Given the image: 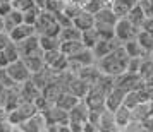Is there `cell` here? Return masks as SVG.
<instances>
[{
	"instance_id": "cell-1",
	"label": "cell",
	"mask_w": 153,
	"mask_h": 132,
	"mask_svg": "<svg viewBox=\"0 0 153 132\" xmlns=\"http://www.w3.org/2000/svg\"><path fill=\"white\" fill-rule=\"evenodd\" d=\"M127 62H129V55L126 53L124 46H122V45H119V46H115V48L112 50L108 55L98 58L95 63L98 65V69L102 70L103 74L115 77V76H119V74L126 72Z\"/></svg>"
},
{
	"instance_id": "cell-2",
	"label": "cell",
	"mask_w": 153,
	"mask_h": 132,
	"mask_svg": "<svg viewBox=\"0 0 153 132\" xmlns=\"http://www.w3.org/2000/svg\"><path fill=\"white\" fill-rule=\"evenodd\" d=\"M60 26L55 19V14L50 12L47 9L40 10V15L35 22V33L36 35H50V36H59Z\"/></svg>"
},
{
	"instance_id": "cell-3",
	"label": "cell",
	"mask_w": 153,
	"mask_h": 132,
	"mask_svg": "<svg viewBox=\"0 0 153 132\" xmlns=\"http://www.w3.org/2000/svg\"><path fill=\"white\" fill-rule=\"evenodd\" d=\"M107 88L102 86V84H90V88L86 91V94H84L81 100H83L86 106L90 108V110H103L105 108V96H107Z\"/></svg>"
},
{
	"instance_id": "cell-4",
	"label": "cell",
	"mask_w": 153,
	"mask_h": 132,
	"mask_svg": "<svg viewBox=\"0 0 153 132\" xmlns=\"http://www.w3.org/2000/svg\"><path fill=\"white\" fill-rule=\"evenodd\" d=\"M36 111L38 110H36L35 103H31V101H21L16 108L7 111V122L12 125L14 129H17L24 120H28L31 115H35Z\"/></svg>"
},
{
	"instance_id": "cell-5",
	"label": "cell",
	"mask_w": 153,
	"mask_h": 132,
	"mask_svg": "<svg viewBox=\"0 0 153 132\" xmlns=\"http://www.w3.org/2000/svg\"><path fill=\"white\" fill-rule=\"evenodd\" d=\"M88 113H90V108L86 106L83 100H79L69 111V131L74 132H83V125L88 122Z\"/></svg>"
},
{
	"instance_id": "cell-6",
	"label": "cell",
	"mask_w": 153,
	"mask_h": 132,
	"mask_svg": "<svg viewBox=\"0 0 153 132\" xmlns=\"http://www.w3.org/2000/svg\"><path fill=\"white\" fill-rule=\"evenodd\" d=\"M114 84L122 88L124 91H134L145 88V79L138 72H122V74L114 77Z\"/></svg>"
},
{
	"instance_id": "cell-7",
	"label": "cell",
	"mask_w": 153,
	"mask_h": 132,
	"mask_svg": "<svg viewBox=\"0 0 153 132\" xmlns=\"http://www.w3.org/2000/svg\"><path fill=\"white\" fill-rule=\"evenodd\" d=\"M67 60H69V70L71 72H76L77 69H81L84 65H91V63H95V57H93V52L90 48H86L83 46L81 50H77L76 53H72V55L67 57Z\"/></svg>"
},
{
	"instance_id": "cell-8",
	"label": "cell",
	"mask_w": 153,
	"mask_h": 132,
	"mask_svg": "<svg viewBox=\"0 0 153 132\" xmlns=\"http://www.w3.org/2000/svg\"><path fill=\"white\" fill-rule=\"evenodd\" d=\"M4 69H5L9 77H10L16 84H21V83H24L26 79L31 77V72H29V69L26 67V63L22 62V58H17L14 62L7 63Z\"/></svg>"
},
{
	"instance_id": "cell-9",
	"label": "cell",
	"mask_w": 153,
	"mask_h": 132,
	"mask_svg": "<svg viewBox=\"0 0 153 132\" xmlns=\"http://www.w3.org/2000/svg\"><path fill=\"white\" fill-rule=\"evenodd\" d=\"M139 28L138 26H134L132 22H129L126 17H119L117 22H115V26H114V33H115V38H117L119 41H127V40H132V38H136L138 35Z\"/></svg>"
},
{
	"instance_id": "cell-10",
	"label": "cell",
	"mask_w": 153,
	"mask_h": 132,
	"mask_svg": "<svg viewBox=\"0 0 153 132\" xmlns=\"http://www.w3.org/2000/svg\"><path fill=\"white\" fill-rule=\"evenodd\" d=\"M126 93L122 88H119V86H112L110 89L107 91V96H105V108L110 111H115L119 106H122V101H124L126 98Z\"/></svg>"
},
{
	"instance_id": "cell-11",
	"label": "cell",
	"mask_w": 153,
	"mask_h": 132,
	"mask_svg": "<svg viewBox=\"0 0 153 132\" xmlns=\"http://www.w3.org/2000/svg\"><path fill=\"white\" fill-rule=\"evenodd\" d=\"M17 45V50H19V55L22 57H28L33 55V53H42L43 50L40 48V43H38V35H31L28 38H24L21 41L16 43Z\"/></svg>"
},
{
	"instance_id": "cell-12",
	"label": "cell",
	"mask_w": 153,
	"mask_h": 132,
	"mask_svg": "<svg viewBox=\"0 0 153 132\" xmlns=\"http://www.w3.org/2000/svg\"><path fill=\"white\" fill-rule=\"evenodd\" d=\"M17 131H24V132H43L47 131V122H45V118L40 111H36L35 115H31L28 120H24L19 127H17Z\"/></svg>"
},
{
	"instance_id": "cell-13",
	"label": "cell",
	"mask_w": 153,
	"mask_h": 132,
	"mask_svg": "<svg viewBox=\"0 0 153 132\" xmlns=\"http://www.w3.org/2000/svg\"><path fill=\"white\" fill-rule=\"evenodd\" d=\"M17 91H19V96H21L22 101H31V103H33L36 98L42 94V89H40V88L31 81V77L26 79L24 83L17 84Z\"/></svg>"
},
{
	"instance_id": "cell-14",
	"label": "cell",
	"mask_w": 153,
	"mask_h": 132,
	"mask_svg": "<svg viewBox=\"0 0 153 132\" xmlns=\"http://www.w3.org/2000/svg\"><path fill=\"white\" fill-rule=\"evenodd\" d=\"M119 45H122V41H119L117 38H112V40H102V38H100V40L95 43V46L91 48L95 60H98V58H102V57H105V55H108L112 50L115 48V46H119Z\"/></svg>"
},
{
	"instance_id": "cell-15",
	"label": "cell",
	"mask_w": 153,
	"mask_h": 132,
	"mask_svg": "<svg viewBox=\"0 0 153 132\" xmlns=\"http://www.w3.org/2000/svg\"><path fill=\"white\" fill-rule=\"evenodd\" d=\"M31 35H36L35 33V26H31V24H26V22H21V24H17L14 29H10L9 31V38H10V41H21L24 38H28Z\"/></svg>"
},
{
	"instance_id": "cell-16",
	"label": "cell",
	"mask_w": 153,
	"mask_h": 132,
	"mask_svg": "<svg viewBox=\"0 0 153 132\" xmlns=\"http://www.w3.org/2000/svg\"><path fill=\"white\" fill-rule=\"evenodd\" d=\"M93 17H95V24H107V26H115V22L119 19L108 5L98 9L97 12L93 14Z\"/></svg>"
},
{
	"instance_id": "cell-17",
	"label": "cell",
	"mask_w": 153,
	"mask_h": 132,
	"mask_svg": "<svg viewBox=\"0 0 153 132\" xmlns=\"http://www.w3.org/2000/svg\"><path fill=\"white\" fill-rule=\"evenodd\" d=\"M77 101H79V98H77V96H74V94H72V93H69V91L62 89L59 94H57L53 105H57L59 108H62V110H65V111H69L71 108L77 103Z\"/></svg>"
},
{
	"instance_id": "cell-18",
	"label": "cell",
	"mask_w": 153,
	"mask_h": 132,
	"mask_svg": "<svg viewBox=\"0 0 153 132\" xmlns=\"http://www.w3.org/2000/svg\"><path fill=\"white\" fill-rule=\"evenodd\" d=\"M72 26H76L79 31L90 29V28L95 26V17H93L91 12H88V10H84V9H83L76 17H72Z\"/></svg>"
},
{
	"instance_id": "cell-19",
	"label": "cell",
	"mask_w": 153,
	"mask_h": 132,
	"mask_svg": "<svg viewBox=\"0 0 153 132\" xmlns=\"http://www.w3.org/2000/svg\"><path fill=\"white\" fill-rule=\"evenodd\" d=\"M98 131H119L115 125V118H114V111L103 108L100 113V120H98Z\"/></svg>"
},
{
	"instance_id": "cell-20",
	"label": "cell",
	"mask_w": 153,
	"mask_h": 132,
	"mask_svg": "<svg viewBox=\"0 0 153 132\" xmlns=\"http://www.w3.org/2000/svg\"><path fill=\"white\" fill-rule=\"evenodd\" d=\"M136 4V0H112L110 9L117 17H126V14L131 10V7Z\"/></svg>"
},
{
	"instance_id": "cell-21",
	"label": "cell",
	"mask_w": 153,
	"mask_h": 132,
	"mask_svg": "<svg viewBox=\"0 0 153 132\" xmlns=\"http://www.w3.org/2000/svg\"><path fill=\"white\" fill-rule=\"evenodd\" d=\"M22 62L26 63V67L29 69V72H38L45 67V62H43V52L42 53H33V55L22 57Z\"/></svg>"
},
{
	"instance_id": "cell-22",
	"label": "cell",
	"mask_w": 153,
	"mask_h": 132,
	"mask_svg": "<svg viewBox=\"0 0 153 132\" xmlns=\"http://www.w3.org/2000/svg\"><path fill=\"white\" fill-rule=\"evenodd\" d=\"M2 21H4V31L9 33L10 29H14L17 24H21V22H22V12H21V10L12 9L5 17H2Z\"/></svg>"
},
{
	"instance_id": "cell-23",
	"label": "cell",
	"mask_w": 153,
	"mask_h": 132,
	"mask_svg": "<svg viewBox=\"0 0 153 132\" xmlns=\"http://www.w3.org/2000/svg\"><path fill=\"white\" fill-rule=\"evenodd\" d=\"M114 118H115V125H117V129H126V125L132 120L131 110L126 108L124 105H122V106H119L117 110L114 111Z\"/></svg>"
},
{
	"instance_id": "cell-24",
	"label": "cell",
	"mask_w": 153,
	"mask_h": 132,
	"mask_svg": "<svg viewBox=\"0 0 153 132\" xmlns=\"http://www.w3.org/2000/svg\"><path fill=\"white\" fill-rule=\"evenodd\" d=\"M38 43H40V48L43 52H47V50H57L60 46L59 36H50V35H38Z\"/></svg>"
},
{
	"instance_id": "cell-25",
	"label": "cell",
	"mask_w": 153,
	"mask_h": 132,
	"mask_svg": "<svg viewBox=\"0 0 153 132\" xmlns=\"http://www.w3.org/2000/svg\"><path fill=\"white\" fill-rule=\"evenodd\" d=\"M145 17H146V15H145V12H143V9L139 7L138 2H136V4L131 7V10L126 14V19H127L129 22H132L134 26H138V28L141 26V22L145 21Z\"/></svg>"
},
{
	"instance_id": "cell-26",
	"label": "cell",
	"mask_w": 153,
	"mask_h": 132,
	"mask_svg": "<svg viewBox=\"0 0 153 132\" xmlns=\"http://www.w3.org/2000/svg\"><path fill=\"white\" fill-rule=\"evenodd\" d=\"M136 41L139 43L141 48L145 50V53H153V35L139 29L138 35H136Z\"/></svg>"
},
{
	"instance_id": "cell-27",
	"label": "cell",
	"mask_w": 153,
	"mask_h": 132,
	"mask_svg": "<svg viewBox=\"0 0 153 132\" xmlns=\"http://www.w3.org/2000/svg\"><path fill=\"white\" fill-rule=\"evenodd\" d=\"M122 46H124V50H126V53L129 57H145L146 53H145V50L139 46V43L136 41V38H132V40H127V41H124L122 43Z\"/></svg>"
},
{
	"instance_id": "cell-28",
	"label": "cell",
	"mask_w": 153,
	"mask_h": 132,
	"mask_svg": "<svg viewBox=\"0 0 153 132\" xmlns=\"http://www.w3.org/2000/svg\"><path fill=\"white\" fill-rule=\"evenodd\" d=\"M79 40H81V43H83L86 48L91 50L93 46H95V43H97L100 38H98L97 29L90 28V29H84V31H81V38H79Z\"/></svg>"
},
{
	"instance_id": "cell-29",
	"label": "cell",
	"mask_w": 153,
	"mask_h": 132,
	"mask_svg": "<svg viewBox=\"0 0 153 132\" xmlns=\"http://www.w3.org/2000/svg\"><path fill=\"white\" fill-rule=\"evenodd\" d=\"M81 38V31L76 28V26H65V28H60L59 31V40L60 41H69V40H79Z\"/></svg>"
},
{
	"instance_id": "cell-30",
	"label": "cell",
	"mask_w": 153,
	"mask_h": 132,
	"mask_svg": "<svg viewBox=\"0 0 153 132\" xmlns=\"http://www.w3.org/2000/svg\"><path fill=\"white\" fill-rule=\"evenodd\" d=\"M84 45L81 43V40H69V41H60V46L59 50L62 52L64 55H72V53H76L77 50H81Z\"/></svg>"
},
{
	"instance_id": "cell-31",
	"label": "cell",
	"mask_w": 153,
	"mask_h": 132,
	"mask_svg": "<svg viewBox=\"0 0 153 132\" xmlns=\"http://www.w3.org/2000/svg\"><path fill=\"white\" fill-rule=\"evenodd\" d=\"M40 10L42 9L33 5V7L26 9L24 12H22V22H26V24H31V26H35L36 19H38V15H40Z\"/></svg>"
},
{
	"instance_id": "cell-32",
	"label": "cell",
	"mask_w": 153,
	"mask_h": 132,
	"mask_svg": "<svg viewBox=\"0 0 153 132\" xmlns=\"http://www.w3.org/2000/svg\"><path fill=\"white\" fill-rule=\"evenodd\" d=\"M93 28L97 29L98 38H102V40H112V38H115L114 26H107V24H95Z\"/></svg>"
},
{
	"instance_id": "cell-33",
	"label": "cell",
	"mask_w": 153,
	"mask_h": 132,
	"mask_svg": "<svg viewBox=\"0 0 153 132\" xmlns=\"http://www.w3.org/2000/svg\"><path fill=\"white\" fill-rule=\"evenodd\" d=\"M83 10V5H79V4H76V2H71V0H65V4H64V9H62V12L67 17H76L79 12Z\"/></svg>"
},
{
	"instance_id": "cell-34",
	"label": "cell",
	"mask_w": 153,
	"mask_h": 132,
	"mask_svg": "<svg viewBox=\"0 0 153 132\" xmlns=\"http://www.w3.org/2000/svg\"><path fill=\"white\" fill-rule=\"evenodd\" d=\"M10 4H12V9L21 10V12H24L26 9H29V7H33V5H35V2H33V0H10Z\"/></svg>"
},
{
	"instance_id": "cell-35",
	"label": "cell",
	"mask_w": 153,
	"mask_h": 132,
	"mask_svg": "<svg viewBox=\"0 0 153 132\" xmlns=\"http://www.w3.org/2000/svg\"><path fill=\"white\" fill-rule=\"evenodd\" d=\"M139 7L143 9L146 17H153V0H139Z\"/></svg>"
},
{
	"instance_id": "cell-36",
	"label": "cell",
	"mask_w": 153,
	"mask_h": 132,
	"mask_svg": "<svg viewBox=\"0 0 153 132\" xmlns=\"http://www.w3.org/2000/svg\"><path fill=\"white\" fill-rule=\"evenodd\" d=\"M55 19H57V22H59L60 28H65V26H71V24H72V19L67 17L62 10H60V12H55Z\"/></svg>"
},
{
	"instance_id": "cell-37",
	"label": "cell",
	"mask_w": 153,
	"mask_h": 132,
	"mask_svg": "<svg viewBox=\"0 0 153 132\" xmlns=\"http://www.w3.org/2000/svg\"><path fill=\"white\" fill-rule=\"evenodd\" d=\"M10 10H12L10 0H2V2H0V17H5Z\"/></svg>"
},
{
	"instance_id": "cell-38",
	"label": "cell",
	"mask_w": 153,
	"mask_h": 132,
	"mask_svg": "<svg viewBox=\"0 0 153 132\" xmlns=\"http://www.w3.org/2000/svg\"><path fill=\"white\" fill-rule=\"evenodd\" d=\"M139 29H143V31H146V33L153 35V17H145V21L141 22Z\"/></svg>"
},
{
	"instance_id": "cell-39",
	"label": "cell",
	"mask_w": 153,
	"mask_h": 132,
	"mask_svg": "<svg viewBox=\"0 0 153 132\" xmlns=\"http://www.w3.org/2000/svg\"><path fill=\"white\" fill-rule=\"evenodd\" d=\"M10 41V38H9V33H5V31H0V50L4 48L7 43Z\"/></svg>"
},
{
	"instance_id": "cell-40",
	"label": "cell",
	"mask_w": 153,
	"mask_h": 132,
	"mask_svg": "<svg viewBox=\"0 0 153 132\" xmlns=\"http://www.w3.org/2000/svg\"><path fill=\"white\" fill-rule=\"evenodd\" d=\"M141 124H143V131H153V117L145 118Z\"/></svg>"
},
{
	"instance_id": "cell-41",
	"label": "cell",
	"mask_w": 153,
	"mask_h": 132,
	"mask_svg": "<svg viewBox=\"0 0 153 132\" xmlns=\"http://www.w3.org/2000/svg\"><path fill=\"white\" fill-rule=\"evenodd\" d=\"M33 2H35L36 7H40V9H43L45 7V4H47V0H33Z\"/></svg>"
},
{
	"instance_id": "cell-42",
	"label": "cell",
	"mask_w": 153,
	"mask_h": 132,
	"mask_svg": "<svg viewBox=\"0 0 153 132\" xmlns=\"http://www.w3.org/2000/svg\"><path fill=\"white\" fill-rule=\"evenodd\" d=\"M71 2H76V4H79V5H83V9H84V4H86L88 0H71Z\"/></svg>"
},
{
	"instance_id": "cell-43",
	"label": "cell",
	"mask_w": 153,
	"mask_h": 132,
	"mask_svg": "<svg viewBox=\"0 0 153 132\" xmlns=\"http://www.w3.org/2000/svg\"><path fill=\"white\" fill-rule=\"evenodd\" d=\"M0 31H4V21H2V17H0Z\"/></svg>"
},
{
	"instance_id": "cell-44",
	"label": "cell",
	"mask_w": 153,
	"mask_h": 132,
	"mask_svg": "<svg viewBox=\"0 0 153 132\" xmlns=\"http://www.w3.org/2000/svg\"><path fill=\"white\" fill-rule=\"evenodd\" d=\"M136 2H139V0H136Z\"/></svg>"
}]
</instances>
